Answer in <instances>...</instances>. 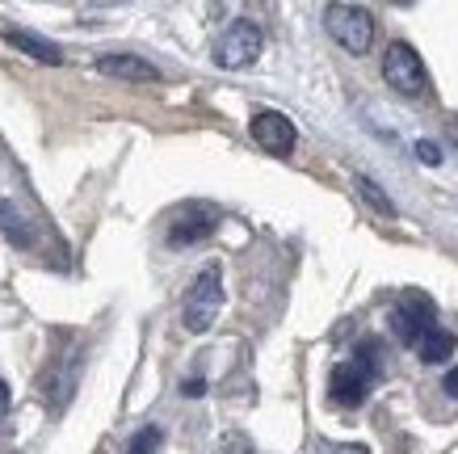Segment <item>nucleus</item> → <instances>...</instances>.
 Here are the masks:
<instances>
[{
	"instance_id": "1",
	"label": "nucleus",
	"mask_w": 458,
	"mask_h": 454,
	"mask_svg": "<svg viewBox=\"0 0 458 454\" xmlns=\"http://www.w3.org/2000/svg\"><path fill=\"white\" fill-rule=\"evenodd\" d=\"M223 307V278H219V265H207L202 274L194 278V287L185 290V307H181V324L190 332H207L215 324Z\"/></svg>"
},
{
	"instance_id": "2",
	"label": "nucleus",
	"mask_w": 458,
	"mask_h": 454,
	"mask_svg": "<svg viewBox=\"0 0 458 454\" xmlns=\"http://www.w3.org/2000/svg\"><path fill=\"white\" fill-rule=\"evenodd\" d=\"M324 26L349 56H366L375 42V17L366 13L361 4H328L324 9Z\"/></svg>"
},
{
	"instance_id": "3",
	"label": "nucleus",
	"mask_w": 458,
	"mask_h": 454,
	"mask_svg": "<svg viewBox=\"0 0 458 454\" xmlns=\"http://www.w3.org/2000/svg\"><path fill=\"white\" fill-rule=\"evenodd\" d=\"M433 324H437V307H433V299L420 295V290L400 295L395 307H391V332H395V341L408 345V349H417V341L433 329Z\"/></svg>"
},
{
	"instance_id": "4",
	"label": "nucleus",
	"mask_w": 458,
	"mask_h": 454,
	"mask_svg": "<svg viewBox=\"0 0 458 454\" xmlns=\"http://www.w3.org/2000/svg\"><path fill=\"white\" fill-rule=\"evenodd\" d=\"M383 81H387L400 97H425L429 93L425 64H420V56L408 47V42H391L387 47V59H383Z\"/></svg>"
},
{
	"instance_id": "5",
	"label": "nucleus",
	"mask_w": 458,
	"mask_h": 454,
	"mask_svg": "<svg viewBox=\"0 0 458 454\" xmlns=\"http://www.w3.org/2000/svg\"><path fill=\"white\" fill-rule=\"evenodd\" d=\"M261 30H257V21H232V26L219 34V42H215V64L227 72H236V68H249L252 59L261 56Z\"/></svg>"
},
{
	"instance_id": "6",
	"label": "nucleus",
	"mask_w": 458,
	"mask_h": 454,
	"mask_svg": "<svg viewBox=\"0 0 458 454\" xmlns=\"http://www.w3.org/2000/svg\"><path fill=\"white\" fill-rule=\"evenodd\" d=\"M375 379H378V374L366 371L358 358H353V362H336L333 374H328V396H333V404H341V408H358V404H366V396H370Z\"/></svg>"
},
{
	"instance_id": "7",
	"label": "nucleus",
	"mask_w": 458,
	"mask_h": 454,
	"mask_svg": "<svg viewBox=\"0 0 458 454\" xmlns=\"http://www.w3.org/2000/svg\"><path fill=\"white\" fill-rule=\"evenodd\" d=\"M252 143L261 151H269V156H286V151H294V123L286 118V114L278 110H261L252 114Z\"/></svg>"
},
{
	"instance_id": "8",
	"label": "nucleus",
	"mask_w": 458,
	"mask_h": 454,
	"mask_svg": "<svg viewBox=\"0 0 458 454\" xmlns=\"http://www.w3.org/2000/svg\"><path fill=\"white\" fill-rule=\"evenodd\" d=\"M215 223H219V210L202 207V202H190V207L173 219V227H168V244L173 248L198 244V240H207V236L215 232Z\"/></svg>"
},
{
	"instance_id": "9",
	"label": "nucleus",
	"mask_w": 458,
	"mask_h": 454,
	"mask_svg": "<svg viewBox=\"0 0 458 454\" xmlns=\"http://www.w3.org/2000/svg\"><path fill=\"white\" fill-rule=\"evenodd\" d=\"M98 72L118 76V81H135V84L160 81V68H156V64H148V59H140V56H101L98 59Z\"/></svg>"
},
{
	"instance_id": "10",
	"label": "nucleus",
	"mask_w": 458,
	"mask_h": 454,
	"mask_svg": "<svg viewBox=\"0 0 458 454\" xmlns=\"http://www.w3.org/2000/svg\"><path fill=\"white\" fill-rule=\"evenodd\" d=\"M4 42H13L17 51H26L30 59H38V64H64V51H59L51 39H38V34H30V30H4Z\"/></svg>"
},
{
	"instance_id": "11",
	"label": "nucleus",
	"mask_w": 458,
	"mask_h": 454,
	"mask_svg": "<svg viewBox=\"0 0 458 454\" xmlns=\"http://www.w3.org/2000/svg\"><path fill=\"white\" fill-rule=\"evenodd\" d=\"M417 354H420V362H429V366L450 362V358H454V332H445L442 324H433V329L417 341Z\"/></svg>"
},
{
	"instance_id": "12",
	"label": "nucleus",
	"mask_w": 458,
	"mask_h": 454,
	"mask_svg": "<svg viewBox=\"0 0 458 454\" xmlns=\"http://www.w3.org/2000/svg\"><path fill=\"white\" fill-rule=\"evenodd\" d=\"M0 236L9 240V244H17V248H30L34 244V232H30V223L17 215L9 202H0Z\"/></svg>"
},
{
	"instance_id": "13",
	"label": "nucleus",
	"mask_w": 458,
	"mask_h": 454,
	"mask_svg": "<svg viewBox=\"0 0 458 454\" xmlns=\"http://www.w3.org/2000/svg\"><path fill=\"white\" fill-rule=\"evenodd\" d=\"M358 190H361V198H366V202H370V207L378 210V215H387V219H395V202H391L387 193L378 190V185H375L370 177H358Z\"/></svg>"
},
{
	"instance_id": "14",
	"label": "nucleus",
	"mask_w": 458,
	"mask_h": 454,
	"mask_svg": "<svg viewBox=\"0 0 458 454\" xmlns=\"http://www.w3.org/2000/svg\"><path fill=\"white\" fill-rule=\"evenodd\" d=\"M160 441H165V433L156 425H143L135 438H131V446H126V454H160Z\"/></svg>"
},
{
	"instance_id": "15",
	"label": "nucleus",
	"mask_w": 458,
	"mask_h": 454,
	"mask_svg": "<svg viewBox=\"0 0 458 454\" xmlns=\"http://www.w3.org/2000/svg\"><path fill=\"white\" fill-rule=\"evenodd\" d=\"M311 454H370L366 450V446H336V441H316V446H311Z\"/></svg>"
},
{
	"instance_id": "16",
	"label": "nucleus",
	"mask_w": 458,
	"mask_h": 454,
	"mask_svg": "<svg viewBox=\"0 0 458 454\" xmlns=\"http://www.w3.org/2000/svg\"><path fill=\"white\" fill-rule=\"evenodd\" d=\"M417 160H425V165H429V168H437V165H442V148L425 139V143H417Z\"/></svg>"
},
{
	"instance_id": "17",
	"label": "nucleus",
	"mask_w": 458,
	"mask_h": 454,
	"mask_svg": "<svg viewBox=\"0 0 458 454\" xmlns=\"http://www.w3.org/2000/svg\"><path fill=\"white\" fill-rule=\"evenodd\" d=\"M181 391L190 399H198V396H207V383H202V379H190V383H181Z\"/></svg>"
},
{
	"instance_id": "18",
	"label": "nucleus",
	"mask_w": 458,
	"mask_h": 454,
	"mask_svg": "<svg viewBox=\"0 0 458 454\" xmlns=\"http://www.w3.org/2000/svg\"><path fill=\"white\" fill-rule=\"evenodd\" d=\"M442 387H445V396H454V399H458V366H454L450 374H445V383H442Z\"/></svg>"
},
{
	"instance_id": "19",
	"label": "nucleus",
	"mask_w": 458,
	"mask_h": 454,
	"mask_svg": "<svg viewBox=\"0 0 458 454\" xmlns=\"http://www.w3.org/2000/svg\"><path fill=\"white\" fill-rule=\"evenodd\" d=\"M4 413H9V387L0 383V421H4Z\"/></svg>"
}]
</instances>
